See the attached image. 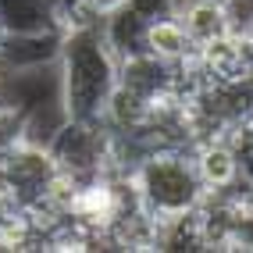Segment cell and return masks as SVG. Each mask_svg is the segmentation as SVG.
I'll return each instance as SVG.
<instances>
[{"mask_svg": "<svg viewBox=\"0 0 253 253\" xmlns=\"http://www.w3.org/2000/svg\"><path fill=\"white\" fill-rule=\"evenodd\" d=\"M57 86L68 118H104L107 100L118 89V54L104 36V25L61 32Z\"/></svg>", "mask_w": 253, "mask_h": 253, "instance_id": "1", "label": "cell"}, {"mask_svg": "<svg viewBox=\"0 0 253 253\" xmlns=\"http://www.w3.org/2000/svg\"><path fill=\"white\" fill-rule=\"evenodd\" d=\"M128 175H132V185H136L143 207L154 214L157 221L193 214L200 207V200L207 196L204 182L196 175L193 154L185 146H154V150H146Z\"/></svg>", "mask_w": 253, "mask_h": 253, "instance_id": "2", "label": "cell"}, {"mask_svg": "<svg viewBox=\"0 0 253 253\" xmlns=\"http://www.w3.org/2000/svg\"><path fill=\"white\" fill-rule=\"evenodd\" d=\"M50 154H54L57 168L64 178L86 182L96 175L118 171L114 164V136L111 128L100 122H86V118H64V125L50 136Z\"/></svg>", "mask_w": 253, "mask_h": 253, "instance_id": "3", "label": "cell"}, {"mask_svg": "<svg viewBox=\"0 0 253 253\" xmlns=\"http://www.w3.org/2000/svg\"><path fill=\"white\" fill-rule=\"evenodd\" d=\"M0 175L7 178V189H11L18 207L43 211V204L50 200V193L61 182V168H57L46 143L18 136L0 154Z\"/></svg>", "mask_w": 253, "mask_h": 253, "instance_id": "4", "label": "cell"}, {"mask_svg": "<svg viewBox=\"0 0 253 253\" xmlns=\"http://www.w3.org/2000/svg\"><path fill=\"white\" fill-rule=\"evenodd\" d=\"M193 164H196V175L204 182L207 193H225L243 185V168H239V154L228 136H211V139H200L193 143Z\"/></svg>", "mask_w": 253, "mask_h": 253, "instance_id": "5", "label": "cell"}, {"mask_svg": "<svg viewBox=\"0 0 253 253\" xmlns=\"http://www.w3.org/2000/svg\"><path fill=\"white\" fill-rule=\"evenodd\" d=\"M175 14H178V22L185 25V32H189V40L196 46H207V43L232 32L221 0H178Z\"/></svg>", "mask_w": 253, "mask_h": 253, "instance_id": "6", "label": "cell"}, {"mask_svg": "<svg viewBox=\"0 0 253 253\" xmlns=\"http://www.w3.org/2000/svg\"><path fill=\"white\" fill-rule=\"evenodd\" d=\"M146 50L168 64H185L196 57V43L189 40L178 14H164V18L146 22Z\"/></svg>", "mask_w": 253, "mask_h": 253, "instance_id": "7", "label": "cell"}, {"mask_svg": "<svg viewBox=\"0 0 253 253\" xmlns=\"http://www.w3.org/2000/svg\"><path fill=\"white\" fill-rule=\"evenodd\" d=\"M0 25L7 29V36L57 32L54 0H0Z\"/></svg>", "mask_w": 253, "mask_h": 253, "instance_id": "8", "label": "cell"}, {"mask_svg": "<svg viewBox=\"0 0 253 253\" xmlns=\"http://www.w3.org/2000/svg\"><path fill=\"white\" fill-rule=\"evenodd\" d=\"M104 36L107 43L114 46L118 57H128V54H139V50H146V22L139 18L136 11H114L104 18Z\"/></svg>", "mask_w": 253, "mask_h": 253, "instance_id": "9", "label": "cell"}, {"mask_svg": "<svg viewBox=\"0 0 253 253\" xmlns=\"http://www.w3.org/2000/svg\"><path fill=\"white\" fill-rule=\"evenodd\" d=\"M128 11H136L143 22H154V18H164V14H175L178 0H125Z\"/></svg>", "mask_w": 253, "mask_h": 253, "instance_id": "10", "label": "cell"}, {"mask_svg": "<svg viewBox=\"0 0 253 253\" xmlns=\"http://www.w3.org/2000/svg\"><path fill=\"white\" fill-rule=\"evenodd\" d=\"M82 4H89L100 18H107V14H114V11H122L125 7V0H82Z\"/></svg>", "mask_w": 253, "mask_h": 253, "instance_id": "11", "label": "cell"}, {"mask_svg": "<svg viewBox=\"0 0 253 253\" xmlns=\"http://www.w3.org/2000/svg\"><path fill=\"white\" fill-rule=\"evenodd\" d=\"M4 40H7V29H4V25H0V46H4Z\"/></svg>", "mask_w": 253, "mask_h": 253, "instance_id": "12", "label": "cell"}]
</instances>
